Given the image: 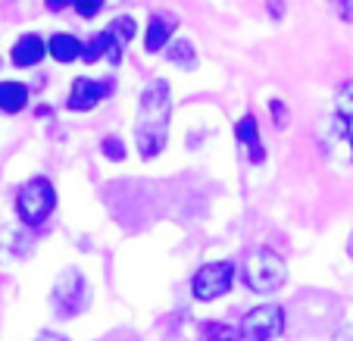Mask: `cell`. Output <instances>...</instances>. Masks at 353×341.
Instances as JSON below:
<instances>
[{"mask_svg":"<svg viewBox=\"0 0 353 341\" xmlns=\"http://www.w3.org/2000/svg\"><path fill=\"white\" fill-rule=\"evenodd\" d=\"M169 119H172V94L169 81L154 79L141 94L138 119H134V144L144 160H154L163 154L169 141Z\"/></svg>","mask_w":353,"mask_h":341,"instance_id":"6da1fadb","label":"cell"},{"mask_svg":"<svg viewBox=\"0 0 353 341\" xmlns=\"http://www.w3.org/2000/svg\"><path fill=\"white\" fill-rule=\"evenodd\" d=\"M288 282V266L272 248H254L244 257V285L256 295H275Z\"/></svg>","mask_w":353,"mask_h":341,"instance_id":"7a4b0ae2","label":"cell"},{"mask_svg":"<svg viewBox=\"0 0 353 341\" xmlns=\"http://www.w3.org/2000/svg\"><path fill=\"white\" fill-rule=\"evenodd\" d=\"M57 207V191L50 185V179L38 175V179H28L26 185L16 191V216H19L26 226H41V222L50 220Z\"/></svg>","mask_w":353,"mask_h":341,"instance_id":"3957f363","label":"cell"},{"mask_svg":"<svg viewBox=\"0 0 353 341\" xmlns=\"http://www.w3.org/2000/svg\"><path fill=\"white\" fill-rule=\"evenodd\" d=\"M234 285V263L219 260V263H203L191 279V295L197 301H216V298L228 295Z\"/></svg>","mask_w":353,"mask_h":341,"instance_id":"277c9868","label":"cell"},{"mask_svg":"<svg viewBox=\"0 0 353 341\" xmlns=\"http://www.w3.org/2000/svg\"><path fill=\"white\" fill-rule=\"evenodd\" d=\"M50 301H54V310H57V316H60V320L79 316L81 310H85V304H88V282H85V275H81L79 269H66V273H60Z\"/></svg>","mask_w":353,"mask_h":341,"instance_id":"5b68a950","label":"cell"},{"mask_svg":"<svg viewBox=\"0 0 353 341\" xmlns=\"http://www.w3.org/2000/svg\"><path fill=\"white\" fill-rule=\"evenodd\" d=\"M285 332V310L279 304H263V307L247 310L241 320V338L247 341H275Z\"/></svg>","mask_w":353,"mask_h":341,"instance_id":"8992f818","label":"cell"},{"mask_svg":"<svg viewBox=\"0 0 353 341\" xmlns=\"http://www.w3.org/2000/svg\"><path fill=\"white\" fill-rule=\"evenodd\" d=\"M110 94H113V81L110 79H85V75H79L72 81V91H69V110H75V113L94 110Z\"/></svg>","mask_w":353,"mask_h":341,"instance_id":"52a82bcc","label":"cell"},{"mask_svg":"<svg viewBox=\"0 0 353 341\" xmlns=\"http://www.w3.org/2000/svg\"><path fill=\"white\" fill-rule=\"evenodd\" d=\"M234 138H238V144H244V148H247L250 163H256V166H260V163L266 160V150H263V144H260V126H256V116L254 113H244L238 122H234Z\"/></svg>","mask_w":353,"mask_h":341,"instance_id":"ba28073f","label":"cell"},{"mask_svg":"<svg viewBox=\"0 0 353 341\" xmlns=\"http://www.w3.org/2000/svg\"><path fill=\"white\" fill-rule=\"evenodd\" d=\"M179 26L175 16H163L154 13L150 22H147V32H144V50L147 54H160L163 47H169V38H172V28Z\"/></svg>","mask_w":353,"mask_h":341,"instance_id":"9c48e42d","label":"cell"},{"mask_svg":"<svg viewBox=\"0 0 353 341\" xmlns=\"http://www.w3.org/2000/svg\"><path fill=\"white\" fill-rule=\"evenodd\" d=\"M44 54H50V50H47V44L38 38V35H22V38L13 44V50H10V60H13V66H19V69H32L44 60Z\"/></svg>","mask_w":353,"mask_h":341,"instance_id":"30bf717a","label":"cell"},{"mask_svg":"<svg viewBox=\"0 0 353 341\" xmlns=\"http://www.w3.org/2000/svg\"><path fill=\"white\" fill-rule=\"evenodd\" d=\"M103 32L110 35V41H113V54H110V60L119 63L122 60V47L128 44V41L134 38V32H138V22L132 19V16H119V19H113Z\"/></svg>","mask_w":353,"mask_h":341,"instance_id":"8fae6325","label":"cell"},{"mask_svg":"<svg viewBox=\"0 0 353 341\" xmlns=\"http://www.w3.org/2000/svg\"><path fill=\"white\" fill-rule=\"evenodd\" d=\"M47 50H50V57H54L57 63H75L81 60V50H85V44H81L75 35H54V38L47 41Z\"/></svg>","mask_w":353,"mask_h":341,"instance_id":"7c38bea8","label":"cell"},{"mask_svg":"<svg viewBox=\"0 0 353 341\" xmlns=\"http://www.w3.org/2000/svg\"><path fill=\"white\" fill-rule=\"evenodd\" d=\"M28 107V88L22 81H0V110L3 113H19Z\"/></svg>","mask_w":353,"mask_h":341,"instance_id":"4fadbf2b","label":"cell"},{"mask_svg":"<svg viewBox=\"0 0 353 341\" xmlns=\"http://www.w3.org/2000/svg\"><path fill=\"white\" fill-rule=\"evenodd\" d=\"M34 241L26 232H16V228H3L0 232V257L10 260V257H26L32 251Z\"/></svg>","mask_w":353,"mask_h":341,"instance_id":"5bb4252c","label":"cell"},{"mask_svg":"<svg viewBox=\"0 0 353 341\" xmlns=\"http://www.w3.org/2000/svg\"><path fill=\"white\" fill-rule=\"evenodd\" d=\"M166 60L172 63V66H179V69H194L197 66V50H194L191 41L179 38V41H172V44L166 47Z\"/></svg>","mask_w":353,"mask_h":341,"instance_id":"9a60e30c","label":"cell"},{"mask_svg":"<svg viewBox=\"0 0 353 341\" xmlns=\"http://www.w3.org/2000/svg\"><path fill=\"white\" fill-rule=\"evenodd\" d=\"M110 54H113V41H110L107 32H100L97 38H91V41L85 44V50H81V60L94 66L97 60H103V57H110Z\"/></svg>","mask_w":353,"mask_h":341,"instance_id":"2e32d148","label":"cell"},{"mask_svg":"<svg viewBox=\"0 0 353 341\" xmlns=\"http://www.w3.org/2000/svg\"><path fill=\"white\" fill-rule=\"evenodd\" d=\"M241 332H234L228 322H203L197 332V341H238Z\"/></svg>","mask_w":353,"mask_h":341,"instance_id":"e0dca14e","label":"cell"},{"mask_svg":"<svg viewBox=\"0 0 353 341\" xmlns=\"http://www.w3.org/2000/svg\"><path fill=\"white\" fill-rule=\"evenodd\" d=\"M338 116L347 122H353V81H347L338 94Z\"/></svg>","mask_w":353,"mask_h":341,"instance_id":"ac0fdd59","label":"cell"},{"mask_svg":"<svg viewBox=\"0 0 353 341\" xmlns=\"http://www.w3.org/2000/svg\"><path fill=\"white\" fill-rule=\"evenodd\" d=\"M103 157H110V160H125V144H122L116 135H107V138H103Z\"/></svg>","mask_w":353,"mask_h":341,"instance_id":"d6986e66","label":"cell"},{"mask_svg":"<svg viewBox=\"0 0 353 341\" xmlns=\"http://www.w3.org/2000/svg\"><path fill=\"white\" fill-rule=\"evenodd\" d=\"M75 3V13L81 16V19H94V16L103 10V0H72Z\"/></svg>","mask_w":353,"mask_h":341,"instance_id":"ffe728a7","label":"cell"},{"mask_svg":"<svg viewBox=\"0 0 353 341\" xmlns=\"http://www.w3.org/2000/svg\"><path fill=\"white\" fill-rule=\"evenodd\" d=\"M334 3V13L341 16L344 22H353V0H332Z\"/></svg>","mask_w":353,"mask_h":341,"instance_id":"44dd1931","label":"cell"},{"mask_svg":"<svg viewBox=\"0 0 353 341\" xmlns=\"http://www.w3.org/2000/svg\"><path fill=\"white\" fill-rule=\"evenodd\" d=\"M269 110H272V116H275V126H285V122H288V107H285V101H279V97H275V101L269 104Z\"/></svg>","mask_w":353,"mask_h":341,"instance_id":"7402d4cb","label":"cell"},{"mask_svg":"<svg viewBox=\"0 0 353 341\" xmlns=\"http://www.w3.org/2000/svg\"><path fill=\"white\" fill-rule=\"evenodd\" d=\"M47 10H54V13H60L63 7H69V0H44Z\"/></svg>","mask_w":353,"mask_h":341,"instance_id":"603a6c76","label":"cell"},{"mask_svg":"<svg viewBox=\"0 0 353 341\" xmlns=\"http://www.w3.org/2000/svg\"><path fill=\"white\" fill-rule=\"evenodd\" d=\"M269 7H272V16H285V0H269Z\"/></svg>","mask_w":353,"mask_h":341,"instance_id":"cb8c5ba5","label":"cell"},{"mask_svg":"<svg viewBox=\"0 0 353 341\" xmlns=\"http://www.w3.org/2000/svg\"><path fill=\"white\" fill-rule=\"evenodd\" d=\"M347 254L353 257V235H350V241H347Z\"/></svg>","mask_w":353,"mask_h":341,"instance_id":"d4e9b609","label":"cell"},{"mask_svg":"<svg viewBox=\"0 0 353 341\" xmlns=\"http://www.w3.org/2000/svg\"><path fill=\"white\" fill-rule=\"evenodd\" d=\"M350 148H353V132H350Z\"/></svg>","mask_w":353,"mask_h":341,"instance_id":"484cf974","label":"cell"},{"mask_svg":"<svg viewBox=\"0 0 353 341\" xmlns=\"http://www.w3.org/2000/svg\"><path fill=\"white\" fill-rule=\"evenodd\" d=\"M238 341H247V338H238Z\"/></svg>","mask_w":353,"mask_h":341,"instance_id":"4316f807","label":"cell"}]
</instances>
